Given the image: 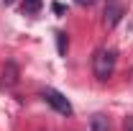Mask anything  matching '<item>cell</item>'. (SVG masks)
I'll use <instances>...</instances> for the list:
<instances>
[{"instance_id":"1","label":"cell","mask_w":133,"mask_h":131,"mask_svg":"<svg viewBox=\"0 0 133 131\" xmlns=\"http://www.w3.org/2000/svg\"><path fill=\"white\" fill-rule=\"evenodd\" d=\"M115 62H118L115 49H97L95 57H92V72H95V77L97 80H108L115 72Z\"/></svg>"},{"instance_id":"2","label":"cell","mask_w":133,"mask_h":131,"mask_svg":"<svg viewBox=\"0 0 133 131\" xmlns=\"http://www.w3.org/2000/svg\"><path fill=\"white\" fill-rule=\"evenodd\" d=\"M41 98L49 103L51 108L56 111V113H62V116H72V103L59 93V90H54V87H46L44 93H41Z\"/></svg>"},{"instance_id":"3","label":"cell","mask_w":133,"mask_h":131,"mask_svg":"<svg viewBox=\"0 0 133 131\" xmlns=\"http://www.w3.org/2000/svg\"><path fill=\"white\" fill-rule=\"evenodd\" d=\"M123 18V5H120V0H108V5H105V26L108 28H113L118 21Z\"/></svg>"},{"instance_id":"4","label":"cell","mask_w":133,"mask_h":131,"mask_svg":"<svg viewBox=\"0 0 133 131\" xmlns=\"http://www.w3.org/2000/svg\"><path fill=\"white\" fill-rule=\"evenodd\" d=\"M92 131H110L108 118H105V116H95V118H92Z\"/></svg>"},{"instance_id":"5","label":"cell","mask_w":133,"mask_h":131,"mask_svg":"<svg viewBox=\"0 0 133 131\" xmlns=\"http://www.w3.org/2000/svg\"><path fill=\"white\" fill-rule=\"evenodd\" d=\"M38 8H41V0H23V13L31 16V13H36Z\"/></svg>"},{"instance_id":"6","label":"cell","mask_w":133,"mask_h":131,"mask_svg":"<svg viewBox=\"0 0 133 131\" xmlns=\"http://www.w3.org/2000/svg\"><path fill=\"white\" fill-rule=\"evenodd\" d=\"M56 49H59V54H66V33L64 31H56Z\"/></svg>"},{"instance_id":"7","label":"cell","mask_w":133,"mask_h":131,"mask_svg":"<svg viewBox=\"0 0 133 131\" xmlns=\"http://www.w3.org/2000/svg\"><path fill=\"white\" fill-rule=\"evenodd\" d=\"M74 3H79V5H92L95 0H74Z\"/></svg>"},{"instance_id":"8","label":"cell","mask_w":133,"mask_h":131,"mask_svg":"<svg viewBox=\"0 0 133 131\" xmlns=\"http://www.w3.org/2000/svg\"><path fill=\"white\" fill-rule=\"evenodd\" d=\"M125 129H128V131H133V118H128V121H125Z\"/></svg>"},{"instance_id":"9","label":"cell","mask_w":133,"mask_h":131,"mask_svg":"<svg viewBox=\"0 0 133 131\" xmlns=\"http://www.w3.org/2000/svg\"><path fill=\"white\" fill-rule=\"evenodd\" d=\"M3 3H5V5H10V3H16V0H3Z\"/></svg>"}]
</instances>
